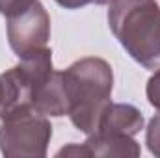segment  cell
<instances>
[{
    "instance_id": "obj_1",
    "label": "cell",
    "mask_w": 160,
    "mask_h": 158,
    "mask_svg": "<svg viewBox=\"0 0 160 158\" xmlns=\"http://www.w3.org/2000/svg\"><path fill=\"white\" fill-rule=\"evenodd\" d=\"M62 73L69 104L67 116L80 132L89 136L97 130L104 110L112 102V65L102 58L88 56L73 62Z\"/></svg>"
},
{
    "instance_id": "obj_2",
    "label": "cell",
    "mask_w": 160,
    "mask_h": 158,
    "mask_svg": "<svg viewBox=\"0 0 160 158\" xmlns=\"http://www.w3.org/2000/svg\"><path fill=\"white\" fill-rule=\"evenodd\" d=\"M108 26L127 54L149 71L160 69V7L157 0H112Z\"/></svg>"
},
{
    "instance_id": "obj_3",
    "label": "cell",
    "mask_w": 160,
    "mask_h": 158,
    "mask_svg": "<svg viewBox=\"0 0 160 158\" xmlns=\"http://www.w3.org/2000/svg\"><path fill=\"white\" fill-rule=\"evenodd\" d=\"M52 138V125L36 110L2 119L0 153L8 158H45Z\"/></svg>"
},
{
    "instance_id": "obj_4",
    "label": "cell",
    "mask_w": 160,
    "mask_h": 158,
    "mask_svg": "<svg viewBox=\"0 0 160 158\" xmlns=\"http://www.w3.org/2000/svg\"><path fill=\"white\" fill-rule=\"evenodd\" d=\"M6 30L11 50L17 54V58H24L48 45L50 17L39 0H34L24 11L8 17Z\"/></svg>"
},
{
    "instance_id": "obj_5",
    "label": "cell",
    "mask_w": 160,
    "mask_h": 158,
    "mask_svg": "<svg viewBox=\"0 0 160 158\" xmlns=\"http://www.w3.org/2000/svg\"><path fill=\"white\" fill-rule=\"evenodd\" d=\"M32 108V80L21 65L0 75V121Z\"/></svg>"
},
{
    "instance_id": "obj_6",
    "label": "cell",
    "mask_w": 160,
    "mask_h": 158,
    "mask_svg": "<svg viewBox=\"0 0 160 158\" xmlns=\"http://www.w3.org/2000/svg\"><path fill=\"white\" fill-rule=\"evenodd\" d=\"M32 108L47 117H62L67 116L69 104L63 86V73L52 71L45 80L34 87L32 93Z\"/></svg>"
},
{
    "instance_id": "obj_7",
    "label": "cell",
    "mask_w": 160,
    "mask_h": 158,
    "mask_svg": "<svg viewBox=\"0 0 160 158\" xmlns=\"http://www.w3.org/2000/svg\"><path fill=\"white\" fill-rule=\"evenodd\" d=\"M143 114L125 102H110V106L104 110L102 117L99 121V126L95 132H106V134H121V136H136L143 128Z\"/></svg>"
},
{
    "instance_id": "obj_8",
    "label": "cell",
    "mask_w": 160,
    "mask_h": 158,
    "mask_svg": "<svg viewBox=\"0 0 160 158\" xmlns=\"http://www.w3.org/2000/svg\"><path fill=\"white\" fill-rule=\"evenodd\" d=\"M89 156H128L138 158L142 149L132 136L121 134H106V132H93L84 141Z\"/></svg>"
},
{
    "instance_id": "obj_9",
    "label": "cell",
    "mask_w": 160,
    "mask_h": 158,
    "mask_svg": "<svg viewBox=\"0 0 160 158\" xmlns=\"http://www.w3.org/2000/svg\"><path fill=\"white\" fill-rule=\"evenodd\" d=\"M145 143L147 149L153 156L160 158V114L149 121L147 128H145Z\"/></svg>"
},
{
    "instance_id": "obj_10",
    "label": "cell",
    "mask_w": 160,
    "mask_h": 158,
    "mask_svg": "<svg viewBox=\"0 0 160 158\" xmlns=\"http://www.w3.org/2000/svg\"><path fill=\"white\" fill-rule=\"evenodd\" d=\"M145 95H147L149 104L160 112V69L153 71V75L149 77L147 86H145Z\"/></svg>"
},
{
    "instance_id": "obj_11",
    "label": "cell",
    "mask_w": 160,
    "mask_h": 158,
    "mask_svg": "<svg viewBox=\"0 0 160 158\" xmlns=\"http://www.w3.org/2000/svg\"><path fill=\"white\" fill-rule=\"evenodd\" d=\"M32 2L34 0H0V15H4L8 19L15 13L24 11L26 7H30Z\"/></svg>"
},
{
    "instance_id": "obj_12",
    "label": "cell",
    "mask_w": 160,
    "mask_h": 158,
    "mask_svg": "<svg viewBox=\"0 0 160 158\" xmlns=\"http://www.w3.org/2000/svg\"><path fill=\"white\" fill-rule=\"evenodd\" d=\"M56 4H60L62 7L65 9H80L88 4H97V6H104V4H110L112 0H54Z\"/></svg>"
},
{
    "instance_id": "obj_13",
    "label": "cell",
    "mask_w": 160,
    "mask_h": 158,
    "mask_svg": "<svg viewBox=\"0 0 160 158\" xmlns=\"http://www.w3.org/2000/svg\"><path fill=\"white\" fill-rule=\"evenodd\" d=\"M56 156H89V153H88V149H86L84 143H82V145L73 143V145H67V147L60 149V151L56 153Z\"/></svg>"
}]
</instances>
